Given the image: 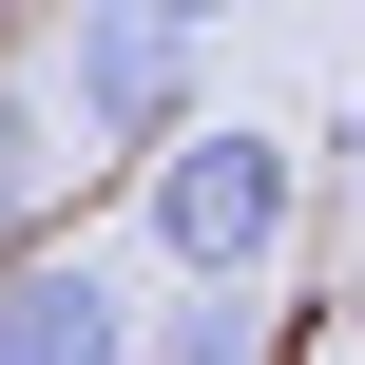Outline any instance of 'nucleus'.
<instances>
[{
  "mask_svg": "<svg viewBox=\"0 0 365 365\" xmlns=\"http://www.w3.org/2000/svg\"><path fill=\"white\" fill-rule=\"evenodd\" d=\"M289 212H308V173H289V135H250V115H192V135L154 154V250H173V289H269V269H289Z\"/></svg>",
  "mask_w": 365,
  "mask_h": 365,
  "instance_id": "nucleus-1",
  "label": "nucleus"
},
{
  "mask_svg": "<svg viewBox=\"0 0 365 365\" xmlns=\"http://www.w3.org/2000/svg\"><path fill=\"white\" fill-rule=\"evenodd\" d=\"M192 19L173 0H77V38H58V96H77V135L96 154H173L192 135Z\"/></svg>",
  "mask_w": 365,
  "mask_h": 365,
  "instance_id": "nucleus-2",
  "label": "nucleus"
},
{
  "mask_svg": "<svg viewBox=\"0 0 365 365\" xmlns=\"http://www.w3.org/2000/svg\"><path fill=\"white\" fill-rule=\"evenodd\" d=\"M154 365H250V289H192V308L154 327Z\"/></svg>",
  "mask_w": 365,
  "mask_h": 365,
  "instance_id": "nucleus-4",
  "label": "nucleus"
},
{
  "mask_svg": "<svg viewBox=\"0 0 365 365\" xmlns=\"http://www.w3.org/2000/svg\"><path fill=\"white\" fill-rule=\"evenodd\" d=\"M0 365H154V327H135V289H115V269L19 250V289H0Z\"/></svg>",
  "mask_w": 365,
  "mask_h": 365,
  "instance_id": "nucleus-3",
  "label": "nucleus"
},
{
  "mask_svg": "<svg viewBox=\"0 0 365 365\" xmlns=\"http://www.w3.org/2000/svg\"><path fill=\"white\" fill-rule=\"evenodd\" d=\"M0 289H19V154H0Z\"/></svg>",
  "mask_w": 365,
  "mask_h": 365,
  "instance_id": "nucleus-5",
  "label": "nucleus"
},
{
  "mask_svg": "<svg viewBox=\"0 0 365 365\" xmlns=\"http://www.w3.org/2000/svg\"><path fill=\"white\" fill-rule=\"evenodd\" d=\"M346 173H365V96H346Z\"/></svg>",
  "mask_w": 365,
  "mask_h": 365,
  "instance_id": "nucleus-6",
  "label": "nucleus"
}]
</instances>
